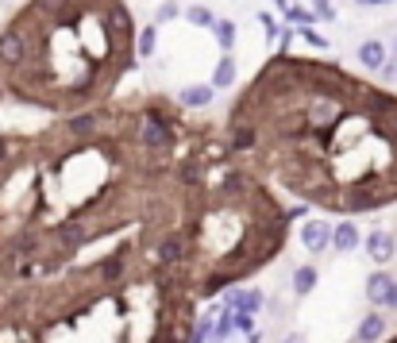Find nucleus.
Segmentation results:
<instances>
[{"mask_svg": "<svg viewBox=\"0 0 397 343\" xmlns=\"http://www.w3.org/2000/svg\"><path fill=\"white\" fill-rule=\"evenodd\" d=\"M301 243H305V251L324 255L328 243H332V224L328 220H305L301 224Z\"/></svg>", "mask_w": 397, "mask_h": 343, "instance_id": "nucleus-6", "label": "nucleus"}, {"mask_svg": "<svg viewBox=\"0 0 397 343\" xmlns=\"http://www.w3.org/2000/svg\"><path fill=\"white\" fill-rule=\"evenodd\" d=\"M155 46H158V27L155 24H147V31H139L135 35V54H155Z\"/></svg>", "mask_w": 397, "mask_h": 343, "instance_id": "nucleus-17", "label": "nucleus"}, {"mask_svg": "<svg viewBox=\"0 0 397 343\" xmlns=\"http://www.w3.org/2000/svg\"><path fill=\"white\" fill-rule=\"evenodd\" d=\"M228 309L232 312H259L262 309V293L251 290V285H247V290H235L232 301H228Z\"/></svg>", "mask_w": 397, "mask_h": 343, "instance_id": "nucleus-12", "label": "nucleus"}, {"mask_svg": "<svg viewBox=\"0 0 397 343\" xmlns=\"http://www.w3.org/2000/svg\"><path fill=\"white\" fill-rule=\"evenodd\" d=\"M332 247H336V251H355V247H359V227L351 224V220H339L336 227H332Z\"/></svg>", "mask_w": 397, "mask_h": 343, "instance_id": "nucleus-11", "label": "nucleus"}, {"mask_svg": "<svg viewBox=\"0 0 397 343\" xmlns=\"http://www.w3.org/2000/svg\"><path fill=\"white\" fill-rule=\"evenodd\" d=\"M382 336H386V317H382V312H371V317H363V324H359V332H355L359 343H378Z\"/></svg>", "mask_w": 397, "mask_h": 343, "instance_id": "nucleus-10", "label": "nucleus"}, {"mask_svg": "<svg viewBox=\"0 0 397 343\" xmlns=\"http://www.w3.org/2000/svg\"><path fill=\"white\" fill-rule=\"evenodd\" d=\"M393 51H397V35H393Z\"/></svg>", "mask_w": 397, "mask_h": 343, "instance_id": "nucleus-32", "label": "nucleus"}, {"mask_svg": "<svg viewBox=\"0 0 397 343\" xmlns=\"http://www.w3.org/2000/svg\"><path fill=\"white\" fill-rule=\"evenodd\" d=\"M232 324H235V328H239V332H247V339H251V343L259 339V332H254V320H251V312H232Z\"/></svg>", "mask_w": 397, "mask_h": 343, "instance_id": "nucleus-21", "label": "nucleus"}, {"mask_svg": "<svg viewBox=\"0 0 397 343\" xmlns=\"http://www.w3.org/2000/svg\"><path fill=\"white\" fill-rule=\"evenodd\" d=\"M185 20L193 24V27H212V24H216V16H212V8L193 4V8H185Z\"/></svg>", "mask_w": 397, "mask_h": 343, "instance_id": "nucleus-19", "label": "nucleus"}, {"mask_svg": "<svg viewBox=\"0 0 397 343\" xmlns=\"http://www.w3.org/2000/svg\"><path fill=\"white\" fill-rule=\"evenodd\" d=\"M289 224L293 216L274 185L224 143V131L205 120L189 123L182 150V220L166 262L197 304L270 266L286 251Z\"/></svg>", "mask_w": 397, "mask_h": 343, "instance_id": "nucleus-4", "label": "nucleus"}, {"mask_svg": "<svg viewBox=\"0 0 397 343\" xmlns=\"http://www.w3.org/2000/svg\"><path fill=\"white\" fill-rule=\"evenodd\" d=\"M386 343H397V336H393V339H386Z\"/></svg>", "mask_w": 397, "mask_h": 343, "instance_id": "nucleus-33", "label": "nucleus"}, {"mask_svg": "<svg viewBox=\"0 0 397 343\" xmlns=\"http://www.w3.org/2000/svg\"><path fill=\"white\" fill-rule=\"evenodd\" d=\"M286 20H289V24H293V27H297V31H301V27H313V24H316V16H313V8L289 4V8H286Z\"/></svg>", "mask_w": 397, "mask_h": 343, "instance_id": "nucleus-18", "label": "nucleus"}, {"mask_svg": "<svg viewBox=\"0 0 397 343\" xmlns=\"http://www.w3.org/2000/svg\"><path fill=\"white\" fill-rule=\"evenodd\" d=\"M259 24H262V31H267V43H274L282 35V27H278V20H274L270 12H259Z\"/></svg>", "mask_w": 397, "mask_h": 343, "instance_id": "nucleus-22", "label": "nucleus"}, {"mask_svg": "<svg viewBox=\"0 0 397 343\" xmlns=\"http://www.w3.org/2000/svg\"><path fill=\"white\" fill-rule=\"evenodd\" d=\"M316 282H320L316 266H297V270H293V293H297V297H309V293L316 290Z\"/></svg>", "mask_w": 397, "mask_h": 343, "instance_id": "nucleus-13", "label": "nucleus"}, {"mask_svg": "<svg viewBox=\"0 0 397 343\" xmlns=\"http://www.w3.org/2000/svg\"><path fill=\"white\" fill-rule=\"evenodd\" d=\"M212 85H185V89H177V104H182L185 112H197V108H209L212 104Z\"/></svg>", "mask_w": 397, "mask_h": 343, "instance_id": "nucleus-8", "label": "nucleus"}, {"mask_svg": "<svg viewBox=\"0 0 397 343\" xmlns=\"http://www.w3.org/2000/svg\"><path fill=\"white\" fill-rule=\"evenodd\" d=\"M177 12H182V8H177V0H166V4L158 8V24H170Z\"/></svg>", "mask_w": 397, "mask_h": 343, "instance_id": "nucleus-24", "label": "nucleus"}, {"mask_svg": "<svg viewBox=\"0 0 397 343\" xmlns=\"http://www.w3.org/2000/svg\"><path fill=\"white\" fill-rule=\"evenodd\" d=\"M209 31H216V43H220V51H224V54H228L232 46H235V24H232V20H216Z\"/></svg>", "mask_w": 397, "mask_h": 343, "instance_id": "nucleus-16", "label": "nucleus"}, {"mask_svg": "<svg viewBox=\"0 0 397 343\" xmlns=\"http://www.w3.org/2000/svg\"><path fill=\"white\" fill-rule=\"evenodd\" d=\"M286 343H309V339H305V336H301V332H293V336H289Z\"/></svg>", "mask_w": 397, "mask_h": 343, "instance_id": "nucleus-29", "label": "nucleus"}, {"mask_svg": "<svg viewBox=\"0 0 397 343\" xmlns=\"http://www.w3.org/2000/svg\"><path fill=\"white\" fill-rule=\"evenodd\" d=\"M232 328H235V324H232V312H228V317H220V324H216V332H212V343H224V339L232 336Z\"/></svg>", "mask_w": 397, "mask_h": 343, "instance_id": "nucleus-23", "label": "nucleus"}, {"mask_svg": "<svg viewBox=\"0 0 397 343\" xmlns=\"http://www.w3.org/2000/svg\"><path fill=\"white\" fill-rule=\"evenodd\" d=\"M359 62H363L366 70H382V66H386V43L366 39L363 46H359Z\"/></svg>", "mask_w": 397, "mask_h": 343, "instance_id": "nucleus-14", "label": "nucleus"}, {"mask_svg": "<svg viewBox=\"0 0 397 343\" xmlns=\"http://www.w3.org/2000/svg\"><path fill=\"white\" fill-rule=\"evenodd\" d=\"M301 35H305V43H313L316 51H324V46H328V43H324V39H320V35L313 31V27H301Z\"/></svg>", "mask_w": 397, "mask_h": 343, "instance_id": "nucleus-25", "label": "nucleus"}, {"mask_svg": "<svg viewBox=\"0 0 397 343\" xmlns=\"http://www.w3.org/2000/svg\"><path fill=\"white\" fill-rule=\"evenodd\" d=\"M189 123L177 101L135 93L35 131H0V282L120 251H158L166 262Z\"/></svg>", "mask_w": 397, "mask_h": 343, "instance_id": "nucleus-1", "label": "nucleus"}, {"mask_svg": "<svg viewBox=\"0 0 397 343\" xmlns=\"http://www.w3.org/2000/svg\"><path fill=\"white\" fill-rule=\"evenodd\" d=\"M390 290H393V274H386V270H374L371 278H366V301H374V304H386V297H390Z\"/></svg>", "mask_w": 397, "mask_h": 343, "instance_id": "nucleus-9", "label": "nucleus"}, {"mask_svg": "<svg viewBox=\"0 0 397 343\" xmlns=\"http://www.w3.org/2000/svg\"><path fill=\"white\" fill-rule=\"evenodd\" d=\"M224 143L270 185L339 216L397 205V93L278 51L239 89Z\"/></svg>", "mask_w": 397, "mask_h": 343, "instance_id": "nucleus-2", "label": "nucleus"}, {"mask_svg": "<svg viewBox=\"0 0 397 343\" xmlns=\"http://www.w3.org/2000/svg\"><path fill=\"white\" fill-rule=\"evenodd\" d=\"M197 297L158 251L0 282V343H189Z\"/></svg>", "mask_w": 397, "mask_h": 343, "instance_id": "nucleus-3", "label": "nucleus"}, {"mask_svg": "<svg viewBox=\"0 0 397 343\" xmlns=\"http://www.w3.org/2000/svg\"><path fill=\"white\" fill-rule=\"evenodd\" d=\"M378 73H382V78L393 85V81H397V62H386V66H382V70H378Z\"/></svg>", "mask_w": 397, "mask_h": 343, "instance_id": "nucleus-26", "label": "nucleus"}, {"mask_svg": "<svg viewBox=\"0 0 397 343\" xmlns=\"http://www.w3.org/2000/svg\"><path fill=\"white\" fill-rule=\"evenodd\" d=\"M135 58V20L124 0H24L0 27L4 97L46 116L112 101Z\"/></svg>", "mask_w": 397, "mask_h": 343, "instance_id": "nucleus-5", "label": "nucleus"}, {"mask_svg": "<svg viewBox=\"0 0 397 343\" xmlns=\"http://www.w3.org/2000/svg\"><path fill=\"white\" fill-rule=\"evenodd\" d=\"M313 16H316V24H332L336 20V4L332 0H313Z\"/></svg>", "mask_w": 397, "mask_h": 343, "instance_id": "nucleus-20", "label": "nucleus"}, {"mask_svg": "<svg viewBox=\"0 0 397 343\" xmlns=\"http://www.w3.org/2000/svg\"><path fill=\"white\" fill-rule=\"evenodd\" d=\"M0 101H4V85H0Z\"/></svg>", "mask_w": 397, "mask_h": 343, "instance_id": "nucleus-31", "label": "nucleus"}, {"mask_svg": "<svg viewBox=\"0 0 397 343\" xmlns=\"http://www.w3.org/2000/svg\"><path fill=\"white\" fill-rule=\"evenodd\" d=\"M235 85V58L232 54H224L220 62H216V73H212V89H228Z\"/></svg>", "mask_w": 397, "mask_h": 343, "instance_id": "nucleus-15", "label": "nucleus"}, {"mask_svg": "<svg viewBox=\"0 0 397 343\" xmlns=\"http://www.w3.org/2000/svg\"><path fill=\"white\" fill-rule=\"evenodd\" d=\"M355 4H359V8H382L386 0H355Z\"/></svg>", "mask_w": 397, "mask_h": 343, "instance_id": "nucleus-27", "label": "nucleus"}, {"mask_svg": "<svg viewBox=\"0 0 397 343\" xmlns=\"http://www.w3.org/2000/svg\"><path fill=\"white\" fill-rule=\"evenodd\" d=\"M366 255H371L378 266L393 262V255H397L393 235H390V232H382V227H378V232H371V235H366Z\"/></svg>", "mask_w": 397, "mask_h": 343, "instance_id": "nucleus-7", "label": "nucleus"}, {"mask_svg": "<svg viewBox=\"0 0 397 343\" xmlns=\"http://www.w3.org/2000/svg\"><path fill=\"white\" fill-rule=\"evenodd\" d=\"M386 304H390V309L397 312V282H393V290H390V297H386Z\"/></svg>", "mask_w": 397, "mask_h": 343, "instance_id": "nucleus-28", "label": "nucleus"}, {"mask_svg": "<svg viewBox=\"0 0 397 343\" xmlns=\"http://www.w3.org/2000/svg\"><path fill=\"white\" fill-rule=\"evenodd\" d=\"M274 4H278V8H289V0H274Z\"/></svg>", "mask_w": 397, "mask_h": 343, "instance_id": "nucleus-30", "label": "nucleus"}]
</instances>
